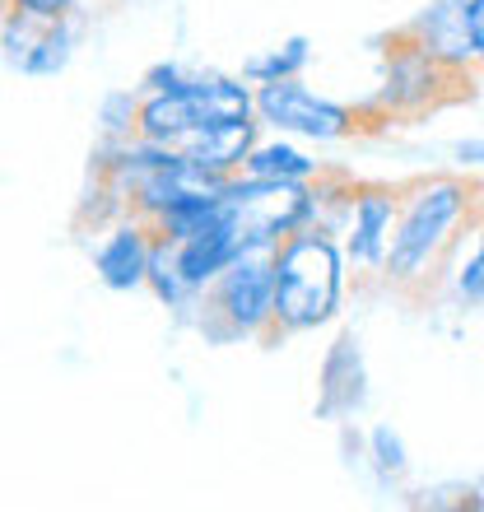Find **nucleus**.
I'll use <instances>...</instances> for the list:
<instances>
[{
	"label": "nucleus",
	"mask_w": 484,
	"mask_h": 512,
	"mask_svg": "<svg viewBox=\"0 0 484 512\" xmlns=\"http://www.w3.org/2000/svg\"><path fill=\"white\" fill-rule=\"evenodd\" d=\"M308 56H312L308 38H289V42H280L275 52L252 56V61H247V80H256V84L298 80V75H303V66H308Z\"/></svg>",
	"instance_id": "nucleus-14"
},
{
	"label": "nucleus",
	"mask_w": 484,
	"mask_h": 512,
	"mask_svg": "<svg viewBox=\"0 0 484 512\" xmlns=\"http://www.w3.org/2000/svg\"><path fill=\"white\" fill-rule=\"evenodd\" d=\"M238 173H247V177H280V182H312L322 168H317V159H308L303 149L280 145V140H275V145H252V154L242 159Z\"/></svg>",
	"instance_id": "nucleus-13"
},
{
	"label": "nucleus",
	"mask_w": 484,
	"mask_h": 512,
	"mask_svg": "<svg viewBox=\"0 0 484 512\" xmlns=\"http://www.w3.org/2000/svg\"><path fill=\"white\" fill-rule=\"evenodd\" d=\"M410 33L433 61H443L457 75L475 70V52H471V24H466V0H433L429 10L410 19Z\"/></svg>",
	"instance_id": "nucleus-10"
},
{
	"label": "nucleus",
	"mask_w": 484,
	"mask_h": 512,
	"mask_svg": "<svg viewBox=\"0 0 484 512\" xmlns=\"http://www.w3.org/2000/svg\"><path fill=\"white\" fill-rule=\"evenodd\" d=\"M252 117V94L238 80L224 75H196L182 89H163V94H140V117H135V135L154 140V145H173L187 131L201 126H224Z\"/></svg>",
	"instance_id": "nucleus-5"
},
{
	"label": "nucleus",
	"mask_w": 484,
	"mask_h": 512,
	"mask_svg": "<svg viewBox=\"0 0 484 512\" xmlns=\"http://www.w3.org/2000/svg\"><path fill=\"white\" fill-rule=\"evenodd\" d=\"M256 145V122L242 117V122H224V126H201V131H187L182 140H173V149L191 168H201L210 177H233L242 168V159L252 154Z\"/></svg>",
	"instance_id": "nucleus-11"
},
{
	"label": "nucleus",
	"mask_w": 484,
	"mask_h": 512,
	"mask_svg": "<svg viewBox=\"0 0 484 512\" xmlns=\"http://www.w3.org/2000/svg\"><path fill=\"white\" fill-rule=\"evenodd\" d=\"M135 117H140V94L135 89H112L98 103V131H103V140H131Z\"/></svg>",
	"instance_id": "nucleus-15"
},
{
	"label": "nucleus",
	"mask_w": 484,
	"mask_h": 512,
	"mask_svg": "<svg viewBox=\"0 0 484 512\" xmlns=\"http://www.w3.org/2000/svg\"><path fill=\"white\" fill-rule=\"evenodd\" d=\"M466 24H471V52L484 70V0H466Z\"/></svg>",
	"instance_id": "nucleus-19"
},
{
	"label": "nucleus",
	"mask_w": 484,
	"mask_h": 512,
	"mask_svg": "<svg viewBox=\"0 0 484 512\" xmlns=\"http://www.w3.org/2000/svg\"><path fill=\"white\" fill-rule=\"evenodd\" d=\"M373 466L382 480H396L405 471V443H401V433H391L387 424L373 429Z\"/></svg>",
	"instance_id": "nucleus-17"
},
{
	"label": "nucleus",
	"mask_w": 484,
	"mask_h": 512,
	"mask_svg": "<svg viewBox=\"0 0 484 512\" xmlns=\"http://www.w3.org/2000/svg\"><path fill=\"white\" fill-rule=\"evenodd\" d=\"M475 210H480V191L461 177H429V182L401 187L396 229L382 256L387 284L410 289V284L429 280V270L452 252L461 224H471Z\"/></svg>",
	"instance_id": "nucleus-1"
},
{
	"label": "nucleus",
	"mask_w": 484,
	"mask_h": 512,
	"mask_svg": "<svg viewBox=\"0 0 484 512\" xmlns=\"http://www.w3.org/2000/svg\"><path fill=\"white\" fill-rule=\"evenodd\" d=\"M149 247H154V224H145V219H135V215L117 219L94 252L98 280L108 284V289H117V294L140 289L149 270Z\"/></svg>",
	"instance_id": "nucleus-9"
},
{
	"label": "nucleus",
	"mask_w": 484,
	"mask_h": 512,
	"mask_svg": "<svg viewBox=\"0 0 484 512\" xmlns=\"http://www.w3.org/2000/svg\"><path fill=\"white\" fill-rule=\"evenodd\" d=\"M396 210H401V187L354 182V196H350V261H354V270H382L391 229H396Z\"/></svg>",
	"instance_id": "nucleus-7"
},
{
	"label": "nucleus",
	"mask_w": 484,
	"mask_h": 512,
	"mask_svg": "<svg viewBox=\"0 0 484 512\" xmlns=\"http://www.w3.org/2000/svg\"><path fill=\"white\" fill-rule=\"evenodd\" d=\"M471 94V75H457L443 61H433L410 28H396L391 38H382V89H377L373 108L387 122H415L424 112H438Z\"/></svg>",
	"instance_id": "nucleus-3"
},
{
	"label": "nucleus",
	"mask_w": 484,
	"mask_h": 512,
	"mask_svg": "<svg viewBox=\"0 0 484 512\" xmlns=\"http://www.w3.org/2000/svg\"><path fill=\"white\" fill-rule=\"evenodd\" d=\"M10 10H28V14L61 19V14H75V10H80V0H10Z\"/></svg>",
	"instance_id": "nucleus-18"
},
{
	"label": "nucleus",
	"mask_w": 484,
	"mask_h": 512,
	"mask_svg": "<svg viewBox=\"0 0 484 512\" xmlns=\"http://www.w3.org/2000/svg\"><path fill=\"white\" fill-rule=\"evenodd\" d=\"M457 294L461 303H484V201L475 210V252L457 270Z\"/></svg>",
	"instance_id": "nucleus-16"
},
{
	"label": "nucleus",
	"mask_w": 484,
	"mask_h": 512,
	"mask_svg": "<svg viewBox=\"0 0 484 512\" xmlns=\"http://www.w3.org/2000/svg\"><path fill=\"white\" fill-rule=\"evenodd\" d=\"M270 280H275V336L294 331H317L336 317L345 270H340V247L322 229L284 233L270 252Z\"/></svg>",
	"instance_id": "nucleus-2"
},
{
	"label": "nucleus",
	"mask_w": 484,
	"mask_h": 512,
	"mask_svg": "<svg viewBox=\"0 0 484 512\" xmlns=\"http://www.w3.org/2000/svg\"><path fill=\"white\" fill-rule=\"evenodd\" d=\"M252 108L261 112V122L289 135H308V140H350V135L377 131L387 126V117L368 103V108H345L331 98H317L298 80H270L252 94Z\"/></svg>",
	"instance_id": "nucleus-6"
},
{
	"label": "nucleus",
	"mask_w": 484,
	"mask_h": 512,
	"mask_svg": "<svg viewBox=\"0 0 484 512\" xmlns=\"http://www.w3.org/2000/svg\"><path fill=\"white\" fill-rule=\"evenodd\" d=\"M75 42H80V28H75V14H61L42 28V38L33 42V52L24 56L19 75H33V80H47V75H61L75 56Z\"/></svg>",
	"instance_id": "nucleus-12"
},
{
	"label": "nucleus",
	"mask_w": 484,
	"mask_h": 512,
	"mask_svg": "<svg viewBox=\"0 0 484 512\" xmlns=\"http://www.w3.org/2000/svg\"><path fill=\"white\" fill-rule=\"evenodd\" d=\"M201 331L210 340H242L256 336L270 345L275 331V280H270V252H242L238 261L219 270L196 298Z\"/></svg>",
	"instance_id": "nucleus-4"
},
{
	"label": "nucleus",
	"mask_w": 484,
	"mask_h": 512,
	"mask_svg": "<svg viewBox=\"0 0 484 512\" xmlns=\"http://www.w3.org/2000/svg\"><path fill=\"white\" fill-rule=\"evenodd\" d=\"M368 401V368H363L359 336L345 331L322 359V378H317V419H345Z\"/></svg>",
	"instance_id": "nucleus-8"
},
{
	"label": "nucleus",
	"mask_w": 484,
	"mask_h": 512,
	"mask_svg": "<svg viewBox=\"0 0 484 512\" xmlns=\"http://www.w3.org/2000/svg\"><path fill=\"white\" fill-rule=\"evenodd\" d=\"M457 159L461 163H484V140H461V145H457Z\"/></svg>",
	"instance_id": "nucleus-20"
}]
</instances>
